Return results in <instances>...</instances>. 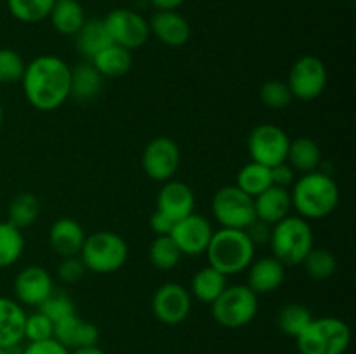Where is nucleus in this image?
Masks as SVG:
<instances>
[{"instance_id": "obj_40", "label": "nucleus", "mask_w": 356, "mask_h": 354, "mask_svg": "<svg viewBox=\"0 0 356 354\" xmlns=\"http://www.w3.org/2000/svg\"><path fill=\"white\" fill-rule=\"evenodd\" d=\"M87 273V267L83 266L82 259L79 255L75 257H63V260L58 266L59 280L65 283H76L82 280Z\"/></svg>"}, {"instance_id": "obj_12", "label": "nucleus", "mask_w": 356, "mask_h": 354, "mask_svg": "<svg viewBox=\"0 0 356 354\" xmlns=\"http://www.w3.org/2000/svg\"><path fill=\"white\" fill-rule=\"evenodd\" d=\"M141 163L143 170L149 179L156 180V183H167L176 176L177 169H179V146L165 135L155 137L148 142L143 151Z\"/></svg>"}, {"instance_id": "obj_19", "label": "nucleus", "mask_w": 356, "mask_h": 354, "mask_svg": "<svg viewBox=\"0 0 356 354\" xmlns=\"http://www.w3.org/2000/svg\"><path fill=\"white\" fill-rule=\"evenodd\" d=\"M149 31L169 47H183L191 37L190 23L176 10H159L152 17Z\"/></svg>"}, {"instance_id": "obj_5", "label": "nucleus", "mask_w": 356, "mask_h": 354, "mask_svg": "<svg viewBox=\"0 0 356 354\" xmlns=\"http://www.w3.org/2000/svg\"><path fill=\"white\" fill-rule=\"evenodd\" d=\"M351 344V330L336 316L313 318L305 332L296 337L301 354H344Z\"/></svg>"}, {"instance_id": "obj_24", "label": "nucleus", "mask_w": 356, "mask_h": 354, "mask_svg": "<svg viewBox=\"0 0 356 354\" xmlns=\"http://www.w3.org/2000/svg\"><path fill=\"white\" fill-rule=\"evenodd\" d=\"M103 76L90 61H83L72 68L70 76V97L76 101H90L99 94Z\"/></svg>"}, {"instance_id": "obj_30", "label": "nucleus", "mask_w": 356, "mask_h": 354, "mask_svg": "<svg viewBox=\"0 0 356 354\" xmlns=\"http://www.w3.org/2000/svg\"><path fill=\"white\" fill-rule=\"evenodd\" d=\"M313 318L315 316L312 314V311L306 305L287 304L278 311L277 323L282 333L296 339V337H299L305 332V328L312 323Z\"/></svg>"}, {"instance_id": "obj_9", "label": "nucleus", "mask_w": 356, "mask_h": 354, "mask_svg": "<svg viewBox=\"0 0 356 354\" xmlns=\"http://www.w3.org/2000/svg\"><path fill=\"white\" fill-rule=\"evenodd\" d=\"M289 144H291V139L287 132L273 124H261L254 127L247 141L252 162L270 167V169L287 162Z\"/></svg>"}, {"instance_id": "obj_6", "label": "nucleus", "mask_w": 356, "mask_h": 354, "mask_svg": "<svg viewBox=\"0 0 356 354\" xmlns=\"http://www.w3.org/2000/svg\"><path fill=\"white\" fill-rule=\"evenodd\" d=\"M127 255V243L113 231H96L86 236L79 253L87 271L97 274H110L124 267Z\"/></svg>"}, {"instance_id": "obj_31", "label": "nucleus", "mask_w": 356, "mask_h": 354, "mask_svg": "<svg viewBox=\"0 0 356 354\" xmlns=\"http://www.w3.org/2000/svg\"><path fill=\"white\" fill-rule=\"evenodd\" d=\"M23 250L24 238L21 229L10 222H0V269L16 264Z\"/></svg>"}, {"instance_id": "obj_1", "label": "nucleus", "mask_w": 356, "mask_h": 354, "mask_svg": "<svg viewBox=\"0 0 356 354\" xmlns=\"http://www.w3.org/2000/svg\"><path fill=\"white\" fill-rule=\"evenodd\" d=\"M72 68L58 56H38L21 78L28 103L38 111H54L70 97Z\"/></svg>"}, {"instance_id": "obj_32", "label": "nucleus", "mask_w": 356, "mask_h": 354, "mask_svg": "<svg viewBox=\"0 0 356 354\" xmlns=\"http://www.w3.org/2000/svg\"><path fill=\"white\" fill-rule=\"evenodd\" d=\"M40 214V203L38 198L31 193H21L10 201L9 205V221L17 229L28 228L37 221Z\"/></svg>"}, {"instance_id": "obj_21", "label": "nucleus", "mask_w": 356, "mask_h": 354, "mask_svg": "<svg viewBox=\"0 0 356 354\" xmlns=\"http://www.w3.org/2000/svg\"><path fill=\"white\" fill-rule=\"evenodd\" d=\"M26 312L23 305L9 297H0V347L14 349L24 339Z\"/></svg>"}, {"instance_id": "obj_44", "label": "nucleus", "mask_w": 356, "mask_h": 354, "mask_svg": "<svg viewBox=\"0 0 356 354\" xmlns=\"http://www.w3.org/2000/svg\"><path fill=\"white\" fill-rule=\"evenodd\" d=\"M174 224H176V222H174L172 219L167 217L165 214H162V212H160V210L153 212L152 219H149V228H152V231L155 233L156 236L170 235V231H172Z\"/></svg>"}, {"instance_id": "obj_29", "label": "nucleus", "mask_w": 356, "mask_h": 354, "mask_svg": "<svg viewBox=\"0 0 356 354\" xmlns=\"http://www.w3.org/2000/svg\"><path fill=\"white\" fill-rule=\"evenodd\" d=\"M236 187L243 191L249 196L256 198L257 194L263 193L270 186H273L271 180V169L264 167L261 163L250 162L240 169L238 176H236Z\"/></svg>"}, {"instance_id": "obj_38", "label": "nucleus", "mask_w": 356, "mask_h": 354, "mask_svg": "<svg viewBox=\"0 0 356 354\" xmlns=\"http://www.w3.org/2000/svg\"><path fill=\"white\" fill-rule=\"evenodd\" d=\"M38 311L44 312L52 323L59 321V319L66 318L70 314H75V304L70 298V295L61 294V292H52L40 305Z\"/></svg>"}, {"instance_id": "obj_8", "label": "nucleus", "mask_w": 356, "mask_h": 354, "mask_svg": "<svg viewBox=\"0 0 356 354\" xmlns=\"http://www.w3.org/2000/svg\"><path fill=\"white\" fill-rule=\"evenodd\" d=\"M212 214L221 228L245 231L256 221L254 198L236 186H225L212 198Z\"/></svg>"}, {"instance_id": "obj_33", "label": "nucleus", "mask_w": 356, "mask_h": 354, "mask_svg": "<svg viewBox=\"0 0 356 354\" xmlns=\"http://www.w3.org/2000/svg\"><path fill=\"white\" fill-rule=\"evenodd\" d=\"M56 0H7L9 12L21 23H37L51 14Z\"/></svg>"}, {"instance_id": "obj_14", "label": "nucleus", "mask_w": 356, "mask_h": 354, "mask_svg": "<svg viewBox=\"0 0 356 354\" xmlns=\"http://www.w3.org/2000/svg\"><path fill=\"white\" fill-rule=\"evenodd\" d=\"M212 235H214V229L211 222L193 212L188 217L177 221L169 236L174 239L183 255H200L207 250Z\"/></svg>"}, {"instance_id": "obj_45", "label": "nucleus", "mask_w": 356, "mask_h": 354, "mask_svg": "<svg viewBox=\"0 0 356 354\" xmlns=\"http://www.w3.org/2000/svg\"><path fill=\"white\" fill-rule=\"evenodd\" d=\"M152 2L160 10H176L184 0H152Z\"/></svg>"}, {"instance_id": "obj_48", "label": "nucleus", "mask_w": 356, "mask_h": 354, "mask_svg": "<svg viewBox=\"0 0 356 354\" xmlns=\"http://www.w3.org/2000/svg\"><path fill=\"white\" fill-rule=\"evenodd\" d=\"M2 120H3V110H2V104H0V125H2Z\"/></svg>"}, {"instance_id": "obj_47", "label": "nucleus", "mask_w": 356, "mask_h": 354, "mask_svg": "<svg viewBox=\"0 0 356 354\" xmlns=\"http://www.w3.org/2000/svg\"><path fill=\"white\" fill-rule=\"evenodd\" d=\"M0 354H13V349H2L0 347Z\"/></svg>"}, {"instance_id": "obj_22", "label": "nucleus", "mask_w": 356, "mask_h": 354, "mask_svg": "<svg viewBox=\"0 0 356 354\" xmlns=\"http://www.w3.org/2000/svg\"><path fill=\"white\" fill-rule=\"evenodd\" d=\"M254 208H256V217L259 221L268 222L275 226L289 215L292 208L291 191L287 187L270 186L263 193L254 198Z\"/></svg>"}, {"instance_id": "obj_41", "label": "nucleus", "mask_w": 356, "mask_h": 354, "mask_svg": "<svg viewBox=\"0 0 356 354\" xmlns=\"http://www.w3.org/2000/svg\"><path fill=\"white\" fill-rule=\"evenodd\" d=\"M23 354H70L65 346L54 339L42 340V342H30L24 347Z\"/></svg>"}, {"instance_id": "obj_3", "label": "nucleus", "mask_w": 356, "mask_h": 354, "mask_svg": "<svg viewBox=\"0 0 356 354\" xmlns=\"http://www.w3.org/2000/svg\"><path fill=\"white\" fill-rule=\"evenodd\" d=\"M205 253L209 266L229 276L242 273L250 266L256 255V245L242 229L221 228L214 231Z\"/></svg>"}, {"instance_id": "obj_13", "label": "nucleus", "mask_w": 356, "mask_h": 354, "mask_svg": "<svg viewBox=\"0 0 356 354\" xmlns=\"http://www.w3.org/2000/svg\"><path fill=\"white\" fill-rule=\"evenodd\" d=\"M152 309L155 318L163 325H181L191 312V294L179 283H163L153 295Z\"/></svg>"}, {"instance_id": "obj_7", "label": "nucleus", "mask_w": 356, "mask_h": 354, "mask_svg": "<svg viewBox=\"0 0 356 354\" xmlns=\"http://www.w3.org/2000/svg\"><path fill=\"white\" fill-rule=\"evenodd\" d=\"M211 305L214 321L229 330L247 326L259 311L257 295L247 285L226 287Z\"/></svg>"}, {"instance_id": "obj_28", "label": "nucleus", "mask_w": 356, "mask_h": 354, "mask_svg": "<svg viewBox=\"0 0 356 354\" xmlns=\"http://www.w3.org/2000/svg\"><path fill=\"white\" fill-rule=\"evenodd\" d=\"M226 287H228L226 276L212 266L202 267L200 271L195 273L193 280H191V294L195 298L205 302V304H212Z\"/></svg>"}, {"instance_id": "obj_25", "label": "nucleus", "mask_w": 356, "mask_h": 354, "mask_svg": "<svg viewBox=\"0 0 356 354\" xmlns=\"http://www.w3.org/2000/svg\"><path fill=\"white\" fill-rule=\"evenodd\" d=\"M75 44L80 54L90 61L96 54H99L104 47L113 44L108 35L106 26L103 19H90L82 24L79 31L75 33Z\"/></svg>"}, {"instance_id": "obj_16", "label": "nucleus", "mask_w": 356, "mask_h": 354, "mask_svg": "<svg viewBox=\"0 0 356 354\" xmlns=\"http://www.w3.org/2000/svg\"><path fill=\"white\" fill-rule=\"evenodd\" d=\"M52 339L58 340L68 351H75L82 349V347L97 346L99 330L94 323L86 321L80 316H76L75 312V314H70L54 323Z\"/></svg>"}, {"instance_id": "obj_15", "label": "nucleus", "mask_w": 356, "mask_h": 354, "mask_svg": "<svg viewBox=\"0 0 356 354\" xmlns=\"http://www.w3.org/2000/svg\"><path fill=\"white\" fill-rule=\"evenodd\" d=\"M52 292H54V283L51 274L40 266L24 267L14 280V294L21 305L38 307Z\"/></svg>"}, {"instance_id": "obj_4", "label": "nucleus", "mask_w": 356, "mask_h": 354, "mask_svg": "<svg viewBox=\"0 0 356 354\" xmlns=\"http://www.w3.org/2000/svg\"><path fill=\"white\" fill-rule=\"evenodd\" d=\"M270 246L275 259L285 267L299 266L315 246L312 226L299 215H287L271 229Z\"/></svg>"}, {"instance_id": "obj_27", "label": "nucleus", "mask_w": 356, "mask_h": 354, "mask_svg": "<svg viewBox=\"0 0 356 354\" xmlns=\"http://www.w3.org/2000/svg\"><path fill=\"white\" fill-rule=\"evenodd\" d=\"M322 162V149L313 139L298 137L291 141L287 153V163L296 172L308 174L318 170Z\"/></svg>"}, {"instance_id": "obj_18", "label": "nucleus", "mask_w": 356, "mask_h": 354, "mask_svg": "<svg viewBox=\"0 0 356 354\" xmlns=\"http://www.w3.org/2000/svg\"><path fill=\"white\" fill-rule=\"evenodd\" d=\"M247 269V287L256 295L271 294L285 281V266L273 255L254 259Z\"/></svg>"}, {"instance_id": "obj_2", "label": "nucleus", "mask_w": 356, "mask_h": 354, "mask_svg": "<svg viewBox=\"0 0 356 354\" xmlns=\"http://www.w3.org/2000/svg\"><path fill=\"white\" fill-rule=\"evenodd\" d=\"M291 200L292 208L298 210L299 217L306 221L323 219L336 210L339 203V187L329 174L313 170L294 180Z\"/></svg>"}, {"instance_id": "obj_34", "label": "nucleus", "mask_w": 356, "mask_h": 354, "mask_svg": "<svg viewBox=\"0 0 356 354\" xmlns=\"http://www.w3.org/2000/svg\"><path fill=\"white\" fill-rule=\"evenodd\" d=\"M181 250L174 243V239L167 236H156L149 246V260L160 271H170L179 264Z\"/></svg>"}, {"instance_id": "obj_17", "label": "nucleus", "mask_w": 356, "mask_h": 354, "mask_svg": "<svg viewBox=\"0 0 356 354\" xmlns=\"http://www.w3.org/2000/svg\"><path fill=\"white\" fill-rule=\"evenodd\" d=\"M156 210L165 214L174 222L188 217L195 212L193 189L181 180H167L156 196Z\"/></svg>"}, {"instance_id": "obj_20", "label": "nucleus", "mask_w": 356, "mask_h": 354, "mask_svg": "<svg viewBox=\"0 0 356 354\" xmlns=\"http://www.w3.org/2000/svg\"><path fill=\"white\" fill-rule=\"evenodd\" d=\"M86 242L83 228L72 217H61L51 226L49 243L59 257H75Z\"/></svg>"}, {"instance_id": "obj_37", "label": "nucleus", "mask_w": 356, "mask_h": 354, "mask_svg": "<svg viewBox=\"0 0 356 354\" xmlns=\"http://www.w3.org/2000/svg\"><path fill=\"white\" fill-rule=\"evenodd\" d=\"M26 62L13 49H0V83L21 82Z\"/></svg>"}, {"instance_id": "obj_23", "label": "nucleus", "mask_w": 356, "mask_h": 354, "mask_svg": "<svg viewBox=\"0 0 356 354\" xmlns=\"http://www.w3.org/2000/svg\"><path fill=\"white\" fill-rule=\"evenodd\" d=\"M132 51L129 49L120 47L117 44H110L108 47H104L99 54L94 56L90 59V62L94 65V68L99 71V75L106 76V78H118V76H124L125 73L131 71L132 68Z\"/></svg>"}, {"instance_id": "obj_26", "label": "nucleus", "mask_w": 356, "mask_h": 354, "mask_svg": "<svg viewBox=\"0 0 356 354\" xmlns=\"http://www.w3.org/2000/svg\"><path fill=\"white\" fill-rule=\"evenodd\" d=\"M49 17L56 31L68 37H75L76 31L86 23L83 7L76 0H56Z\"/></svg>"}, {"instance_id": "obj_36", "label": "nucleus", "mask_w": 356, "mask_h": 354, "mask_svg": "<svg viewBox=\"0 0 356 354\" xmlns=\"http://www.w3.org/2000/svg\"><path fill=\"white\" fill-rule=\"evenodd\" d=\"M259 97L261 103L266 108H270V110L287 108L292 103V99H294L287 82H282V80H268V82H264L259 90Z\"/></svg>"}, {"instance_id": "obj_43", "label": "nucleus", "mask_w": 356, "mask_h": 354, "mask_svg": "<svg viewBox=\"0 0 356 354\" xmlns=\"http://www.w3.org/2000/svg\"><path fill=\"white\" fill-rule=\"evenodd\" d=\"M271 180H273L275 186L289 187L296 180V170L287 162L280 163V165L271 169Z\"/></svg>"}, {"instance_id": "obj_46", "label": "nucleus", "mask_w": 356, "mask_h": 354, "mask_svg": "<svg viewBox=\"0 0 356 354\" xmlns=\"http://www.w3.org/2000/svg\"><path fill=\"white\" fill-rule=\"evenodd\" d=\"M70 354H106L103 349H99L97 346H90V347H82V349H75L70 351Z\"/></svg>"}, {"instance_id": "obj_42", "label": "nucleus", "mask_w": 356, "mask_h": 354, "mask_svg": "<svg viewBox=\"0 0 356 354\" xmlns=\"http://www.w3.org/2000/svg\"><path fill=\"white\" fill-rule=\"evenodd\" d=\"M271 229H273V226H270L268 222H263V221H259V219H256V221H254L252 224L245 229V233L254 245H263V243H270Z\"/></svg>"}, {"instance_id": "obj_35", "label": "nucleus", "mask_w": 356, "mask_h": 354, "mask_svg": "<svg viewBox=\"0 0 356 354\" xmlns=\"http://www.w3.org/2000/svg\"><path fill=\"white\" fill-rule=\"evenodd\" d=\"M302 264H305V269L308 273V276L316 281L329 280V278L334 276V273L337 269V260L334 257V253L325 248H315V246L306 255Z\"/></svg>"}, {"instance_id": "obj_39", "label": "nucleus", "mask_w": 356, "mask_h": 354, "mask_svg": "<svg viewBox=\"0 0 356 354\" xmlns=\"http://www.w3.org/2000/svg\"><path fill=\"white\" fill-rule=\"evenodd\" d=\"M54 335V323L44 314V312L37 311L26 314V321H24V339L30 342H42V340H49Z\"/></svg>"}, {"instance_id": "obj_10", "label": "nucleus", "mask_w": 356, "mask_h": 354, "mask_svg": "<svg viewBox=\"0 0 356 354\" xmlns=\"http://www.w3.org/2000/svg\"><path fill=\"white\" fill-rule=\"evenodd\" d=\"M329 82V73L322 59L315 56H302L292 65L287 85L294 99L313 101L320 97Z\"/></svg>"}, {"instance_id": "obj_11", "label": "nucleus", "mask_w": 356, "mask_h": 354, "mask_svg": "<svg viewBox=\"0 0 356 354\" xmlns=\"http://www.w3.org/2000/svg\"><path fill=\"white\" fill-rule=\"evenodd\" d=\"M103 21L111 42L120 47L134 51L148 42L149 24L136 10L115 9Z\"/></svg>"}]
</instances>
